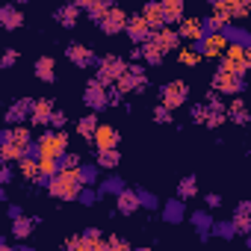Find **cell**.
<instances>
[{
  "label": "cell",
  "mask_w": 251,
  "mask_h": 251,
  "mask_svg": "<svg viewBox=\"0 0 251 251\" xmlns=\"http://www.w3.org/2000/svg\"><path fill=\"white\" fill-rule=\"evenodd\" d=\"M127 65H130V62L124 59L121 53H103V56H100V62L95 65V77H98L103 86H112L124 71H127Z\"/></svg>",
  "instance_id": "2"
},
{
  "label": "cell",
  "mask_w": 251,
  "mask_h": 251,
  "mask_svg": "<svg viewBox=\"0 0 251 251\" xmlns=\"http://www.w3.org/2000/svg\"><path fill=\"white\" fill-rule=\"evenodd\" d=\"M227 39L222 36V33H213V36H201V39H195L192 42V48L204 56V59H219V56H225V50H227Z\"/></svg>",
  "instance_id": "6"
},
{
  "label": "cell",
  "mask_w": 251,
  "mask_h": 251,
  "mask_svg": "<svg viewBox=\"0 0 251 251\" xmlns=\"http://www.w3.org/2000/svg\"><path fill=\"white\" fill-rule=\"evenodd\" d=\"M53 109H56V100L53 98H36V109L30 115V124L33 127H50V118H53Z\"/></svg>",
  "instance_id": "17"
},
{
  "label": "cell",
  "mask_w": 251,
  "mask_h": 251,
  "mask_svg": "<svg viewBox=\"0 0 251 251\" xmlns=\"http://www.w3.org/2000/svg\"><path fill=\"white\" fill-rule=\"evenodd\" d=\"M92 157H95V163H98L100 169H106V172H115L118 163H121V151H118V148H103V151H95Z\"/></svg>",
  "instance_id": "31"
},
{
  "label": "cell",
  "mask_w": 251,
  "mask_h": 251,
  "mask_svg": "<svg viewBox=\"0 0 251 251\" xmlns=\"http://www.w3.org/2000/svg\"><path fill=\"white\" fill-rule=\"evenodd\" d=\"M142 50H145V65H148V68H160V65L166 62V56H169V53L160 48L157 39H148V42L142 45Z\"/></svg>",
  "instance_id": "29"
},
{
  "label": "cell",
  "mask_w": 251,
  "mask_h": 251,
  "mask_svg": "<svg viewBox=\"0 0 251 251\" xmlns=\"http://www.w3.org/2000/svg\"><path fill=\"white\" fill-rule=\"evenodd\" d=\"M142 15H145V21L151 24V30H154V33L166 27V18H163V3H160V0H145V3H142Z\"/></svg>",
  "instance_id": "25"
},
{
  "label": "cell",
  "mask_w": 251,
  "mask_h": 251,
  "mask_svg": "<svg viewBox=\"0 0 251 251\" xmlns=\"http://www.w3.org/2000/svg\"><path fill=\"white\" fill-rule=\"evenodd\" d=\"M124 98H127V95H124V92L112 83V86H109V109H118V106L124 103Z\"/></svg>",
  "instance_id": "49"
},
{
  "label": "cell",
  "mask_w": 251,
  "mask_h": 251,
  "mask_svg": "<svg viewBox=\"0 0 251 251\" xmlns=\"http://www.w3.org/2000/svg\"><path fill=\"white\" fill-rule=\"evenodd\" d=\"M177 195H180L183 201H192V198H198V177H195V175H186V177H180V180H177Z\"/></svg>",
  "instance_id": "34"
},
{
  "label": "cell",
  "mask_w": 251,
  "mask_h": 251,
  "mask_svg": "<svg viewBox=\"0 0 251 251\" xmlns=\"http://www.w3.org/2000/svg\"><path fill=\"white\" fill-rule=\"evenodd\" d=\"M39 139V148H42V157H62L68 151V133L65 130H56V127H45V133L36 136Z\"/></svg>",
  "instance_id": "4"
},
{
  "label": "cell",
  "mask_w": 251,
  "mask_h": 251,
  "mask_svg": "<svg viewBox=\"0 0 251 251\" xmlns=\"http://www.w3.org/2000/svg\"><path fill=\"white\" fill-rule=\"evenodd\" d=\"M0 27H3L6 33H15L24 27V9L15 3V0H9V3L0 6Z\"/></svg>",
  "instance_id": "14"
},
{
  "label": "cell",
  "mask_w": 251,
  "mask_h": 251,
  "mask_svg": "<svg viewBox=\"0 0 251 251\" xmlns=\"http://www.w3.org/2000/svg\"><path fill=\"white\" fill-rule=\"evenodd\" d=\"M248 92H251V83H248Z\"/></svg>",
  "instance_id": "63"
},
{
  "label": "cell",
  "mask_w": 251,
  "mask_h": 251,
  "mask_svg": "<svg viewBox=\"0 0 251 251\" xmlns=\"http://www.w3.org/2000/svg\"><path fill=\"white\" fill-rule=\"evenodd\" d=\"M127 12H124L121 6H112V9H106V15L95 24L103 36H118V33H124V30H127Z\"/></svg>",
  "instance_id": "7"
},
{
  "label": "cell",
  "mask_w": 251,
  "mask_h": 251,
  "mask_svg": "<svg viewBox=\"0 0 251 251\" xmlns=\"http://www.w3.org/2000/svg\"><path fill=\"white\" fill-rule=\"evenodd\" d=\"M245 65H248V71H251V48H245Z\"/></svg>",
  "instance_id": "58"
},
{
  "label": "cell",
  "mask_w": 251,
  "mask_h": 251,
  "mask_svg": "<svg viewBox=\"0 0 251 251\" xmlns=\"http://www.w3.org/2000/svg\"><path fill=\"white\" fill-rule=\"evenodd\" d=\"M98 124H100V121H98V112H92V109H89L86 115H80V118H77L74 130H77V136H80L86 145H92V139H95V130H98Z\"/></svg>",
  "instance_id": "22"
},
{
  "label": "cell",
  "mask_w": 251,
  "mask_h": 251,
  "mask_svg": "<svg viewBox=\"0 0 251 251\" xmlns=\"http://www.w3.org/2000/svg\"><path fill=\"white\" fill-rule=\"evenodd\" d=\"M80 15H86L77 3H59L56 9H53V21L59 24V27H65V30H74L77 24H80Z\"/></svg>",
  "instance_id": "18"
},
{
  "label": "cell",
  "mask_w": 251,
  "mask_h": 251,
  "mask_svg": "<svg viewBox=\"0 0 251 251\" xmlns=\"http://www.w3.org/2000/svg\"><path fill=\"white\" fill-rule=\"evenodd\" d=\"M9 242H12V233L6 230L3 236H0V251H9Z\"/></svg>",
  "instance_id": "54"
},
{
  "label": "cell",
  "mask_w": 251,
  "mask_h": 251,
  "mask_svg": "<svg viewBox=\"0 0 251 251\" xmlns=\"http://www.w3.org/2000/svg\"><path fill=\"white\" fill-rule=\"evenodd\" d=\"M233 225H236V230H239V236H248L251 233V201H239V204H233Z\"/></svg>",
  "instance_id": "23"
},
{
  "label": "cell",
  "mask_w": 251,
  "mask_h": 251,
  "mask_svg": "<svg viewBox=\"0 0 251 251\" xmlns=\"http://www.w3.org/2000/svg\"><path fill=\"white\" fill-rule=\"evenodd\" d=\"M100 172H103V169H100L95 160H92V163L83 160V166L77 169V177H80L83 186H98V183H100Z\"/></svg>",
  "instance_id": "32"
},
{
  "label": "cell",
  "mask_w": 251,
  "mask_h": 251,
  "mask_svg": "<svg viewBox=\"0 0 251 251\" xmlns=\"http://www.w3.org/2000/svg\"><path fill=\"white\" fill-rule=\"evenodd\" d=\"M0 201L9 204V189H6V186H0Z\"/></svg>",
  "instance_id": "56"
},
{
  "label": "cell",
  "mask_w": 251,
  "mask_h": 251,
  "mask_svg": "<svg viewBox=\"0 0 251 251\" xmlns=\"http://www.w3.org/2000/svg\"><path fill=\"white\" fill-rule=\"evenodd\" d=\"M83 106L92 109V112L109 109V86H103L98 77L86 80V86H83Z\"/></svg>",
  "instance_id": "3"
},
{
  "label": "cell",
  "mask_w": 251,
  "mask_h": 251,
  "mask_svg": "<svg viewBox=\"0 0 251 251\" xmlns=\"http://www.w3.org/2000/svg\"><path fill=\"white\" fill-rule=\"evenodd\" d=\"M15 172H18V166H12V163H0V186H9V183L15 180Z\"/></svg>",
  "instance_id": "45"
},
{
  "label": "cell",
  "mask_w": 251,
  "mask_h": 251,
  "mask_svg": "<svg viewBox=\"0 0 251 251\" xmlns=\"http://www.w3.org/2000/svg\"><path fill=\"white\" fill-rule=\"evenodd\" d=\"M227 121L236 124V127H248V124H251V109H248L242 95H233L227 100Z\"/></svg>",
  "instance_id": "16"
},
{
  "label": "cell",
  "mask_w": 251,
  "mask_h": 251,
  "mask_svg": "<svg viewBox=\"0 0 251 251\" xmlns=\"http://www.w3.org/2000/svg\"><path fill=\"white\" fill-rule=\"evenodd\" d=\"M115 210H118V216H133V213H139V210H142L139 192H136V189L118 192V195H115Z\"/></svg>",
  "instance_id": "19"
},
{
  "label": "cell",
  "mask_w": 251,
  "mask_h": 251,
  "mask_svg": "<svg viewBox=\"0 0 251 251\" xmlns=\"http://www.w3.org/2000/svg\"><path fill=\"white\" fill-rule=\"evenodd\" d=\"M98 189H100V195H103V198H115L118 192L127 189V183H124V177H121V175H106V177H100Z\"/></svg>",
  "instance_id": "30"
},
{
  "label": "cell",
  "mask_w": 251,
  "mask_h": 251,
  "mask_svg": "<svg viewBox=\"0 0 251 251\" xmlns=\"http://www.w3.org/2000/svg\"><path fill=\"white\" fill-rule=\"evenodd\" d=\"M177 59H180V65H186V68H198L204 56H201V53H198V50H195L192 45H189V48L183 45V48L177 50Z\"/></svg>",
  "instance_id": "38"
},
{
  "label": "cell",
  "mask_w": 251,
  "mask_h": 251,
  "mask_svg": "<svg viewBox=\"0 0 251 251\" xmlns=\"http://www.w3.org/2000/svg\"><path fill=\"white\" fill-rule=\"evenodd\" d=\"M136 192H139L142 210H148V213H157V210L163 207V201H160V195H157V192H151V189H145V186H136Z\"/></svg>",
  "instance_id": "36"
},
{
  "label": "cell",
  "mask_w": 251,
  "mask_h": 251,
  "mask_svg": "<svg viewBox=\"0 0 251 251\" xmlns=\"http://www.w3.org/2000/svg\"><path fill=\"white\" fill-rule=\"evenodd\" d=\"M62 248H65V251H83V248H86L83 233H71V236H65V239H62Z\"/></svg>",
  "instance_id": "47"
},
{
  "label": "cell",
  "mask_w": 251,
  "mask_h": 251,
  "mask_svg": "<svg viewBox=\"0 0 251 251\" xmlns=\"http://www.w3.org/2000/svg\"><path fill=\"white\" fill-rule=\"evenodd\" d=\"M124 36L130 39V45H145L148 39H154V30H151V24L145 21L142 12H133L127 18V30H124Z\"/></svg>",
  "instance_id": "10"
},
{
  "label": "cell",
  "mask_w": 251,
  "mask_h": 251,
  "mask_svg": "<svg viewBox=\"0 0 251 251\" xmlns=\"http://www.w3.org/2000/svg\"><path fill=\"white\" fill-rule=\"evenodd\" d=\"M65 124H68V112H62V109H53L50 127H56V130H65Z\"/></svg>",
  "instance_id": "50"
},
{
  "label": "cell",
  "mask_w": 251,
  "mask_h": 251,
  "mask_svg": "<svg viewBox=\"0 0 251 251\" xmlns=\"http://www.w3.org/2000/svg\"><path fill=\"white\" fill-rule=\"evenodd\" d=\"M151 121L154 124H160V127H166V124H175V109L169 106V103H157L154 109H151Z\"/></svg>",
  "instance_id": "35"
},
{
  "label": "cell",
  "mask_w": 251,
  "mask_h": 251,
  "mask_svg": "<svg viewBox=\"0 0 251 251\" xmlns=\"http://www.w3.org/2000/svg\"><path fill=\"white\" fill-rule=\"evenodd\" d=\"M213 222H216V219H213V210H210V207H201V210H192V213H189V225L195 227V236H198L201 245H207V242L213 239V230H210Z\"/></svg>",
  "instance_id": "9"
},
{
  "label": "cell",
  "mask_w": 251,
  "mask_h": 251,
  "mask_svg": "<svg viewBox=\"0 0 251 251\" xmlns=\"http://www.w3.org/2000/svg\"><path fill=\"white\" fill-rule=\"evenodd\" d=\"M33 142V130L27 124H6L0 130V145H18V148H27Z\"/></svg>",
  "instance_id": "11"
},
{
  "label": "cell",
  "mask_w": 251,
  "mask_h": 251,
  "mask_svg": "<svg viewBox=\"0 0 251 251\" xmlns=\"http://www.w3.org/2000/svg\"><path fill=\"white\" fill-rule=\"evenodd\" d=\"M15 3H18V6H27V3H30V0H15Z\"/></svg>",
  "instance_id": "59"
},
{
  "label": "cell",
  "mask_w": 251,
  "mask_h": 251,
  "mask_svg": "<svg viewBox=\"0 0 251 251\" xmlns=\"http://www.w3.org/2000/svg\"><path fill=\"white\" fill-rule=\"evenodd\" d=\"M163 3V18H166V24L172 27H177L183 18H186V0H160Z\"/></svg>",
  "instance_id": "24"
},
{
  "label": "cell",
  "mask_w": 251,
  "mask_h": 251,
  "mask_svg": "<svg viewBox=\"0 0 251 251\" xmlns=\"http://www.w3.org/2000/svg\"><path fill=\"white\" fill-rule=\"evenodd\" d=\"M157 95H160V100L169 103L172 109H180V106L189 103V83H186V80H169V83H163V86L157 89Z\"/></svg>",
  "instance_id": "5"
},
{
  "label": "cell",
  "mask_w": 251,
  "mask_h": 251,
  "mask_svg": "<svg viewBox=\"0 0 251 251\" xmlns=\"http://www.w3.org/2000/svg\"><path fill=\"white\" fill-rule=\"evenodd\" d=\"M106 9H112V6L106 3V0H95V3H92V6L86 9V18H89L92 24H98V21H100V18L106 15Z\"/></svg>",
  "instance_id": "41"
},
{
  "label": "cell",
  "mask_w": 251,
  "mask_h": 251,
  "mask_svg": "<svg viewBox=\"0 0 251 251\" xmlns=\"http://www.w3.org/2000/svg\"><path fill=\"white\" fill-rule=\"evenodd\" d=\"M39 225H36V219L33 216H21V219H12L9 222V233H12V239H27V236H33V230H36Z\"/></svg>",
  "instance_id": "28"
},
{
  "label": "cell",
  "mask_w": 251,
  "mask_h": 251,
  "mask_svg": "<svg viewBox=\"0 0 251 251\" xmlns=\"http://www.w3.org/2000/svg\"><path fill=\"white\" fill-rule=\"evenodd\" d=\"M154 39L160 42V48H163L166 53H172V50L177 53V50L183 48V36H180V30H177V27H169V24H166L163 30H157Z\"/></svg>",
  "instance_id": "20"
},
{
  "label": "cell",
  "mask_w": 251,
  "mask_h": 251,
  "mask_svg": "<svg viewBox=\"0 0 251 251\" xmlns=\"http://www.w3.org/2000/svg\"><path fill=\"white\" fill-rule=\"evenodd\" d=\"M160 219H163L166 225H183V219H186V201H183L180 195L166 198L163 207H160Z\"/></svg>",
  "instance_id": "13"
},
{
  "label": "cell",
  "mask_w": 251,
  "mask_h": 251,
  "mask_svg": "<svg viewBox=\"0 0 251 251\" xmlns=\"http://www.w3.org/2000/svg\"><path fill=\"white\" fill-rule=\"evenodd\" d=\"M204 207L219 210V207H222V195H219V192H207V195H204Z\"/></svg>",
  "instance_id": "51"
},
{
  "label": "cell",
  "mask_w": 251,
  "mask_h": 251,
  "mask_svg": "<svg viewBox=\"0 0 251 251\" xmlns=\"http://www.w3.org/2000/svg\"><path fill=\"white\" fill-rule=\"evenodd\" d=\"M207 3H210V6H213V9H225V6H227V3H230V0H207Z\"/></svg>",
  "instance_id": "55"
},
{
  "label": "cell",
  "mask_w": 251,
  "mask_h": 251,
  "mask_svg": "<svg viewBox=\"0 0 251 251\" xmlns=\"http://www.w3.org/2000/svg\"><path fill=\"white\" fill-rule=\"evenodd\" d=\"M213 239H225V242H230V239H236L239 236V230H236V225H233V219H219V222H213Z\"/></svg>",
  "instance_id": "33"
},
{
  "label": "cell",
  "mask_w": 251,
  "mask_h": 251,
  "mask_svg": "<svg viewBox=\"0 0 251 251\" xmlns=\"http://www.w3.org/2000/svg\"><path fill=\"white\" fill-rule=\"evenodd\" d=\"M15 166H18V175H21L27 183H36V180L42 177V160H39V157H21Z\"/></svg>",
  "instance_id": "26"
},
{
  "label": "cell",
  "mask_w": 251,
  "mask_h": 251,
  "mask_svg": "<svg viewBox=\"0 0 251 251\" xmlns=\"http://www.w3.org/2000/svg\"><path fill=\"white\" fill-rule=\"evenodd\" d=\"M121 145V133L112 127V124H98L95 139H92V151H103V148H118Z\"/></svg>",
  "instance_id": "15"
},
{
  "label": "cell",
  "mask_w": 251,
  "mask_h": 251,
  "mask_svg": "<svg viewBox=\"0 0 251 251\" xmlns=\"http://www.w3.org/2000/svg\"><path fill=\"white\" fill-rule=\"evenodd\" d=\"M242 3H251V0H242Z\"/></svg>",
  "instance_id": "62"
},
{
  "label": "cell",
  "mask_w": 251,
  "mask_h": 251,
  "mask_svg": "<svg viewBox=\"0 0 251 251\" xmlns=\"http://www.w3.org/2000/svg\"><path fill=\"white\" fill-rule=\"evenodd\" d=\"M62 3H77V0H62Z\"/></svg>",
  "instance_id": "61"
},
{
  "label": "cell",
  "mask_w": 251,
  "mask_h": 251,
  "mask_svg": "<svg viewBox=\"0 0 251 251\" xmlns=\"http://www.w3.org/2000/svg\"><path fill=\"white\" fill-rule=\"evenodd\" d=\"M177 30H180V36H183V42H189V45L204 36V24H201V18H195V15H186V18L177 24Z\"/></svg>",
  "instance_id": "27"
},
{
  "label": "cell",
  "mask_w": 251,
  "mask_h": 251,
  "mask_svg": "<svg viewBox=\"0 0 251 251\" xmlns=\"http://www.w3.org/2000/svg\"><path fill=\"white\" fill-rule=\"evenodd\" d=\"M92 3H95V0H77V6H80V9H83V12H86V9H89V6H92Z\"/></svg>",
  "instance_id": "57"
},
{
  "label": "cell",
  "mask_w": 251,
  "mask_h": 251,
  "mask_svg": "<svg viewBox=\"0 0 251 251\" xmlns=\"http://www.w3.org/2000/svg\"><path fill=\"white\" fill-rule=\"evenodd\" d=\"M245 245H248V248H251V233H248V236H245Z\"/></svg>",
  "instance_id": "60"
},
{
  "label": "cell",
  "mask_w": 251,
  "mask_h": 251,
  "mask_svg": "<svg viewBox=\"0 0 251 251\" xmlns=\"http://www.w3.org/2000/svg\"><path fill=\"white\" fill-rule=\"evenodd\" d=\"M33 74H36L39 83L53 86V83H56V59H53V56H39V59L33 62Z\"/></svg>",
  "instance_id": "21"
},
{
  "label": "cell",
  "mask_w": 251,
  "mask_h": 251,
  "mask_svg": "<svg viewBox=\"0 0 251 251\" xmlns=\"http://www.w3.org/2000/svg\"><path fill=\"white\" fill-rule=\"evenodd\" d=\"M65 59L74 62V68H95V65L100 62V56H98L92 48L80 45V42H68V45H65Z\"/></svg>",
  "instance_id": "8"
},
{
  "label": "cell",
  "mask_w": 251,
  "mask_h": 251,
  "mask_svg": "<svg viewBox=\"0 0 251 251\" xmlns=\"http://www.w3.org/2000/svg\"><path fill=\"white\" fill-rule=\"evenodd\" d=\"M24 157V148L18 145H0V163H18Z\"/></svg>",
  "instance_id": "42"
},
{
  "label": "cell",
  "mask_w": 251,
  "mask_h": 251,
  "mask_svg": "<svg viewBox=\"0 0 251 251\" xmlns=\"http://www.w3.org/2000/svg\"><path fill=\"white\" fill-rule=\"evenodd\" d=\"M207 100H195V103H189V121L192 124H204L207 121Z\"/></svg>",
  "instance_id": "39"
},
{
  "label": "cell",
  "mask_w": 251,
  "mask_h": 251,
  "mask_svg": "<svg viewBox=\"0 0 251 251\" xmlns=\"http://www.w3.org/2000/svg\"><path fill=\"white\" fill-rule=\"evenodd\" d=\"M6 216H9V222H12V219H21V216H24V207H21V204H9V207H6Z\"/></svg>",
  "instance_id": "53"
},
{
  "label": "cell",
  "mask_w": 251,
  "mask_h": 251,
  "mask_svg": "<svg viewBox=\"0 0 251 251\" xmlns=\"http://www.w3.org/2000/svg\"><path fill=\"white\" fill-rule=\"evenodd\" d=\"M18 59H21V50H18V48H6V50H3V56H0V68L9 71V68H15V65H18Z\"/></svg>",
  "instance_id": "43"
},
{
  "label": "cell",
  "mask_w": 251,
  "mask_h": 251,
  "mask_svg": "<svg viewBox=\"0 0 251 251\" xmlns=\"http://www.w3.org/2000/svg\"><path fill=\"white\" fill-rule=\"evenodd\" d=\"M56 166H59V172H77V169L83 166V154H77V151H65V154L56 160Z\"/></svg>",
  "instance_id": "37"
},
{
  "label": "cell",
  "mask_w": 251,
  "mask_h": 251,
  "mask_svg": "<svg viewBox=\"0 0 251 251\" xmlns=\"http://www.w3.org/2000/svg\"><path fill=\"white\" fill-rule=\"evenodd\" d=\"M106 248H109V251H130L133 245H130V239H124V236H118V233H109V236H106Z\"/></svg>",
  "instance_id": "44"
},
{
  "label": "cell",
  "mask_w": 251,
  "mask_h": 251,
  "mask_svg": "<svg viewBox=\"0 0 251 251\" xmlns=\"http://www.w3.org/2000/svg\"><path fill=\"white\" fill-rule=\"evenodd\" d=\"M127 71H130V74H136V77H148V65H145V62H130V65H127Z\"/></svg>",
  "instance_id": "52"
},
{
  "label": "cell",
  "mask_w": 251,
  "mask_h": 251,
  "mask_svg": "<svg viewBox=\"0 0 251 251\" xmlns=\"http://www.w3.org/2000/svg\"><path fill=\"white\" fill-rule=\"evenodd\" d=\"M222 124H227V112H207L204 127H210V130H219Z\"/></svg>",
  "instance_id": "46"
},
{
  "label": "cell",
  "mask_w": 251,
  "mask_h": 251,
  "mask_svg": "<svg viewBox=\"0 0 251 251\" xmlns=\"http://www.w3.org/2000/svg\"><path fill=\"white\" fill-rule=\"evenodd\" d=\"M33 109H36V98L24 95V98H18V100L9 103V109L3 112V121L6 124H24V118H30Z\"/></svg>",
  "instance_id": "12"
},
{
  "label": "cell",
  "mask_w": 251,
  "mask_h": 251,
  "mask_svg": "<svg viewBox=\"0 0 251 251\" xmlns=\"http://www.w3.org/2000/svg\"><path fill=\"white\" fill-rule=\"evenodd\" d=\"M201 24H204V36L222 33V24H219V18H216V15H204V18H201Z\"/></svg>",
  "instance_id": "48"
},
{
  "label": "cell",
  "mask_w": 251,
  "mask_h": 251,
  "mask_svg": "<svg viewBox=\"0 0 251 251\" xmlns=\"http://www.w3.org/2000/svg\"><path fill=\"white\" fill-rule=\"evenodd\" d=\"M80 189H83V183H80L77 172H56L48 180V195L53 201H77Z\"/></svg>",
  "instance_id": "1"
},
{
  "label": "cell",
  "mask_w": 251,
  "mask_h": 251,
  "mask_svg": "<svg viewBox=\"0 0 251 251\" xmlns=\"http://www.w3.org/2000/svg\"><path fill=\"white\" fill-rule=\"evenodd\" d=\"M100 198H103V195H100V189H98V186H83V189H80V198H77V201H80L83 207H95V204H98Z\"/></svg>",
  "instance_id": "40"
}]
</instances>
